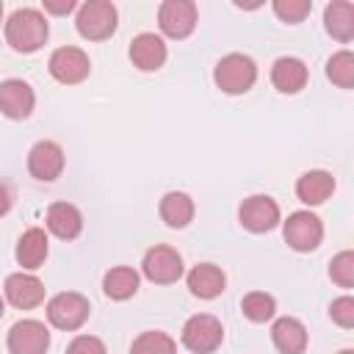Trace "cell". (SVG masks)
<instances>
[{"mask_svg":"<svg viewBox=\"0 0 354 354\" xmlns=\"http://www.w3.org/2000/svg\"><path fill=\"white\" fill-rule=\"evenodd\" d=\"M88 313H91L88 299L80 296V293H72V290L58 293V296H53L47 301V318H50V324L55 329H66V332L80 329L86 324Z\"/></svg>","mask_w":354,"mask_h":354,"instance_id":"obj_5","label":"cell"},{"mask_svg":"<svg viewBox=\"0 0 354 354\" xmlns=\"http://www.w3.org/2000/svg\"><path fill=\"white\" fill-rule=\"evenodd\" d=\"M329 277L340 288H351L354 285V252L346 249V252L335 254L332 263H329Z\"/></svg>","mask_w":354,"mask_h":354,"instance_id":"obj_28","label":"cell"},{"mask_svg":"<svg viewBox=\"0 0 354 354\" xmlns=\"http://www.w3.org/2000/svg\"><path fill=\"white\" fill-rule=\"evenodd\" d=\"M326 77L340 86V88H351L354 86V55L348 50H340L335 53L329 61H326Z\"/></svg>","mask_w":354,"mask_h":354,"instance_id":"obj_27","label":"cell"},{"mask_svg":"<svg viewBox=\"0 0 354 354\" xmlns=\"http://www.w3.org/2000/svg\"><path fill=\"white\" fill-rule=\"evenodd\" d=\"M238 218L249 232H268L279 221V205L266 194H254L243 199V205L238 207Z\"/></svg>","mask_w":354,"mask_h":354,"instance_id":"obj_9","label":"cell"},{"mask_svg":"<svg viewBox=\"0 0 354 354\" xmlns=\"http://www.w3.org/2000/svg\"><path fill=\"white\" fill-rule=\"evenodd\" d=\"M47 230H50L53 235H58L61 241H72V238H77L80 230H83V216H80V210H77L75 205H69V202H55V205H50V210H47Z\"/></svg>","mask_w":354,"mask_h":354,"instance_id":"obj_18","label":"cell"},{"mask_svg":"<svg viewBox=\"0 0 354 354\" xmlns=\"http://www.w3.org/2000/svg\"><path fill=\"white\" fill-rule=\"evenodd\" d=\"M6 299L19 310H30L44 301V285L33 274H11L6 279Z\"/></svg>","mask_w":354,"mask_h":354,"instance_id":"obj_14","label":"cell"},{"mask_svg":"<svg viewBox=\"0 0 354 354\" xmlns=\"http://www.w3.org/2000/svg\"><path fill=\"white\" fill-rule=\"evenodd\" d=\"M324 25L329 36H335L337 41H348L354 36V6L346 0L329 3L324 8Z\"/></svg>","mask_w":354,"mask_h":354,"instance_id":"obj_22","label":"cell"},{"mask_svg":"<svg viewBox=\"0 0 354 354\" xmlns=\"http://www.w3.org/2000/svg\"><path fill=\"white\" fill-rule=\"evenodd\" d=\"M0 19H3V3H0Z\"/></svg>","mask_w":354,"mask_h":354,"instance_id":"obj_36","label":"cell"},{"mask_svg":"<svg viewBox=\"0 0 354 354\" xmlns=\"http://www.w3.org/2000/svg\"><path fill=\"white\" fill-rule=\"evenodd\" d=\"M3 313H6V304H3V299H0V318H3Z\"/></svg>","mask_w":354,"mask_h":354,"instance_id":"obj_34","label":"cell"},{"mask_svg":"<svg viewBox=\"0 0 354 354\" xmlns=\"http://www.w3.org/2000/svg\"><path fill=\"white\" fill-rule=\"evenodd\" d=\"M75 8V0H44V11L50 14H69Z\"/></svg>","mask_w":354,"mask_h":354,"instance_id":"obj_32","label":"cell"},{"mask_svg":"<svg viewBox=\"0 0 354 354\" xmlns=\"http://www.w3.org/2000/svg\"><path fill=\"white\" fill-rule=\"evenodd\" d=\"M130 354H177V346L166 332L152 329V332H141L133 340Z\"/></svg>","mask_w":354,"mask_h":354,"instance_id":"obj_26","label":"cell"},{"mask_svg":"<svg viewBox=\"0 0 354 354\" xmlns=\"http://www.w3.org/2000/svg\"><path fill=\"white\" fill-rule=\"evenodd\" d=\"M33 88L19 80V77H8L0 83V111L8 116V119H28L30 111H33Z\"/></svg>","mask_w":354,"mask_h":354,"instance_id":"obj_13","label":"cell"},{"mask_svg":"<svg viewBox=\"0 0 354 354\" xmlns=\"http://www.w3.org/2000/svg\"><path fill=\"white\" fill-rule=\"evenodd\" d=\"M11 202H14L11 188H8L6 183H0V216H6V213L11 210Z\"/></svg>","mask_w":354,"mask_h":354,"instance_id":"obj_33","label":"cell"},{"mask_svg":"<svg viewBox=\"0 0 354 354\" xmlns=\"http://www.w3.org/2000/svg\"><path fill=\"white\" fill-rule=\"evenodd\" d=\"M337 354H354V351H351V348H343V351H337Z\"/></svg>","mask_w":354,"mask_h":354,"instance_id":"obj_35","label":"cell"},{"mask_svg":"<svg viewBox=\"0 0 354 354\" xmlns=\"http://www.w3.org/2000/svg\"><path fill=\"white\" fill-rule=\"evenodd\" d=\"M28 171L41 183H53L64 171V149L55 141H36L28 152Z\"/></svg>","mask_w":354,"mask_h":354,"instance_id":"obj_12","label":"cell"},{"mask_svg":"<svg viewBox=\"0 0 354 354\" xmlns=\"http://www.w3.org/2000/svg\"><path fill=\"white\" fill-rule=\"evenodd\" d=\"M224 271L213 263H199L188 271V290L199 299H216L224 290Z\"/></svg>","mask_w":354,"mask_h":354,"instance_id":"obj_20","label":"cell"},{"mask_svg":"<svg viewBox=\"0 0 354 354\" xmlns=\"http://www.w3.org/2000/svg\"><path fill=\"white\" fill-rule=\"evenodd\" d=\"M102 290L113 301H124L138 290V274L130 266H116L102 277Z\"/></svg>","mask_w":354,"mask_h":354,"instance_id":"obj_24","label":"cell"},{"mask_svg":"<svg viewBox=\"0 0 354 354\" xmlns=\"http://www.w3.org/2000/svg\"><path fill=\"white\" fill-rule=\"evenodd\" d=\"M50 346V332L41 321L25 318L17 321L8 332V351L11 354H44Z\"/></svg>","mask_w":354,"mask_h":354,"instance_id":"obj_10","label":"cell"},{"mask_svg":"<svg viewBox=\"0 0 354 354\" xmlns=\"http://www.w3.org/2000/svg\"><path fill=\"white\" fill-rule=\"evenodd\" d=\"M329 315H332V321H335L337 326L351 329V326H354V299H351V296L335 299L332 307H329Z\"/></svg>","mask_w":354,"mask_h":354,"instance_id":"obj_30","label":"cell"},{"mask_svg":"<svg viewBox=\"0 0 354 354\" xmlns=\"http://www.w3.org/2000/svg\"><path fill=\"white\" fill-rule=\"evenodd\" d=\"M130 61L141 72L160 69L163 61H166V44H163V39L155 36V33H138L133 39V44H130Z\"/></svg>","mask_w":354,"mask_h":354,"instance_id":"obj_15","label":"cell"},{"mask_svg":"<svg viewBox=\"0 0 354 354\" xmlns=\"http://www.w3.org/2000/svg\"><path fill=\"white\" fill-rule=\"evenodd\" d=\"M313 11V3L310 0H274V14L282 19V22H301L307 14Z\"/></svg>","mask_w":354,"mask_h":354,"instance_id":"obj_29","label":"cell"},{"mask_svg":"<svg viewBox=\"0 0 354 354\" xmlns=\"http://www.w3.org/2000/svg\"><path fill=\"white\" fill-rule=\"evenodd\" d=\"M141 271L149 282L155 285H169V282H177L183 277V257L177 254V249L171 246H152L147 254H144V263H141Z\"/></svg>","mask_w":354,"mask_h":354,"instance_id":"obj_7","label":"cell"},{"mask_svg":"<svg viewBox=\"0 0 354 354\" xmlns=\"http://www.w3.org/2000/svg\"><path fill=\"white\" fill-rule=\"evenodd\" d=\"M158 25L171 39H185L196 28V6L191 0H166L158 8Z\"/></svg>","mask_w":354,"mask_h":354,"instance_id":"obj_8","label":"cell"},{"mask_svg":"<svg viewBox=\"0 0 354 354\" xmlns=\"http://www.w3.org/2000/svg\"><path fill=\"white\" fill-rule=\"evenodd\" d=\"M271 83L282 91V94H296L304 88L307 83V66L304 61L293 58V55H282L274 61L271 66Z\"/></svg>","mask_w":354,"mask_h":354,"instance_id":"obj_17","label":"cell"},{"mask_svg":"<svg viewBox=\"0 0 354 354\" xmlns=\"http://www.w3.org/2000/svg\"><path fill=\"white\" fill-rule=\"evenodd\" d=\"M221 340H224L221 321L207 313L191 315L183 326V346L194 354H213L221 346Z\"/></svg>","mask_w":354,"mask_h":354,"instance_id":"obj_4","label":"cell"},{"mask_svg":"<svg viewBox=\"0 0 354 354\" xmlns=\"http://www.w3.org/2000/svg\"><path fill=\"white\" fill-rule=\"evenodd\" d=\"M66 354H108L105 351V343L94 335H77L69 346H66Z\"/></svg>","mask_w":354,"mask_h":354,"instance_id":"obj_31","label":"cell"},{"mask_svg":"<svg viewBox=\"0 0 354 354\" xmlns=\"http://www.w3.org/2000/svg\"><path fill=\"white\" fill-rule=\"evenodd\" d=\"M6 41L17 53H36L47 41V19L36 8H17L6 22Z\"/></svg>","mask_w":354,"mask_h":354,"instance_id":"obj_1","label":"cell"},{"mask_svg":"<svg viewBox=\"0 0 354 354\" xmlns=\"http://www.w3.org/2000/svg\"><path fill=\"white\" fill-rule=\"evenodd\" d=\"M158 210H160V218H163L169 227L183 230V227L194 218V199H191L188 194H183V191H169V194H163Z\"/></svg>","mask_w":354,"mask_h":354,"instance_id":"obj_23","label":"cell"},{"mask_svg":"<svg viewBox=\"0 0 354 354\" xmlns=\"http://www.w3.org/2000/svg\"><path fill=\"white\" fill-rule=\"evenodd\" d=\"M271 340L279 354H301L307 348V329L299 318H277L271 326Z\"/></svg>","mask_w":354,"mask_h":354,"instance_id":"obj_16","label":"cell"},{"mask_svg":"<svg viewBox=\"0 0 354 354\" xmlns=\"http://www.w3.org/2000/svg\"><path fill=\"white\" fill-rule=\"evenodd\" d=\"M335 191V177L324 169H313V171H304L296 183V196L304 202V205H321L332 196Z\"/></svg>","mask_w":354,"mask_h":354,"instance_id":"obj_19","label":"cell"},{"mask_svg":"<svg viewBox=\"0 0 354 354\" xmlns=\"http://www.w3.org/2000/svg\"><path fill=\"white\" fill-rule=\"evenodd\" d=\"M282 235H285V241H288L290 249H296V252H313L321 243V238H324V224H321V218L315 213L296 210V213L288 216V221L282 227Z\"/></svg>","mask_w":354,"mask_h":354,"instance_id":"obj_6","label":"cell"},{"mask_svg":"<svg viewBox=\"0 0 354 354\" xmlns=\"http://www.w3.org/2000/svg\"><path fill=\"white\" fill-rule=\"evenodd\" d=\"M50 75L58 80V83H66V86H72V83H80L86 75H88V69H91V64H88V55L80 50V47H58L53 55H50Z\"/></svg>","mask_w":354,"mask_h":354,"instance_id":"obj_11","label":"cell"},{"mask_svg":"<svg viewBox=\"0 0 354 354\" xmlns=\"http://www.w3.org/2000/svg\"><path fill=\"white\" fill-rule=\"evenodd\" d=\"M241 310H243V315H246L249 321L263 324V321L274 318V313H277V301H274V296H271V293L252 290V293H246V296H243Z\"/></svg>","mask_w":354,"mask_h":354,"instance_id":"obj_25","label":"cell"},{"mask_svg":"<svg viewBox=\"0 0 354 354\" xmlns=\"http://www.w3.org/2000/svg\"><path fill=\"white\" fill-rule=\"evenodd\" d=\"M17 263L22 266V268H39L41 263H44V257H47V235H44V230H39V227H30V230H25L22 232V238L17 241Z\"/></svg>","mask_w":354,"mask_h":354,"instance_id":"obj_21","label":"cell"},{"mask_svg":"<svg viewBox=\"0 0 354 354\" xmlns=\"http://www.w3.org/2000/svg\"><path fill=\"white\" fill-rule=\"evenodd\" d=\"M116 6L111 0H88L77 8V17H75V25H77V33L88 41H102L108 39L113 30H116Z\"/></svg>","mask_w":354,"mask_h":354,"instance_id":"obj_3","label":"cell"},{"mask_svg":"<svg viewBox=\"0 0 354 354\" xmlns=\"http://www.w3.org/2000/svg\"><path fill=\"white\" fill-rule=\"evenodd\" d=\"M213 80H216V86H218L224 94H243V91H249V88L254 86V80H257V66H254V61H252L249 55H243V53H230V55H224V58L216 64Z\"/></svg>","mask_w":354,"mask_h":354,"instance_id":"obj_2","label":"cell"}]
</instances>
